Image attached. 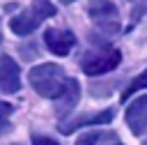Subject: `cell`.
<instances>
[{"label": "cell", "instance_id": "cell-9", "mask_svg": "<svg viewBox=\"0 0 147 145\" xmlns=\"http://www.w3.org/2000/svg\"><path fill=\"white\" fill-rule=\"evenodd\" d=\"M78 99H80V85H78V81L76 78H67L64 90L60 92V97H55V113L57 115H69L76 108Z\"/></svg>", "mask_w": 147, "mask_h": 145}, {"label": "cell", "instance_id": "cell-8", "mask_svg": "<svg viewBox=\"0 0 147 145\" xmlns=\"http://www.w3.org/2000/svg\"><path fill=\"white\" fill-rule=\"evenodd\" d=\"M0 90L5 94H14L21 90V69L9 55L0 58Z\"/></svg>", "mask_w": 147, "mask_h": 145}, {"label": "cell", "instance_id": "cell-12", "mask_svg": "<svg viewBox=\"0 0 147 145\" xmlns=\"http://www.w3.org/2000/svg\"><path fill=\"white\" fill-rule=\"evenodd\" d=\"M32 145H60L57 140H53L51 136H41V133H32Z\"/></svg>", "mask_w": 147, "mask_h": 145}, {"label": "cell", "instance_id": "cell-6", "mask_svg": "<svg viewBox=\"0 0 147 145\" xmlns=\"http://www.w3.org/2000/svg\"><path fill=\"white\" fill-rule=\"evenodd\" d=\"M113 117H115V110H113V108H103V110H96V113H83V115H76V117L67 120V122H60L57 129H60L62 133H71V131H76V129H80V127L108 124V122H113Z\"/></svg>", "mask_w": 147, "mask_h": 145}, {"label": "cell", "instance_id": "cell-5", "mask_svg": "<svg viewBox=\"0 0 147 145\" xmlns=\"http://www.w3.org/2000/svg\"><path fill=\"white\" fill-rule=\"evenodd\" d=\"M44 44L53 55H67L76 46V37H74V32H69L64 28H46L44 30Z\"/></svg>", "mask_w": 147, "mask_h": 145}, {"label": "cell", "instance_id": "cell-10", "mask_svg": "<svg viewBox=\"0 0 147 145\" xmlns=\"http://www.w3.org/2000/svg\"><path fill=\"white\" fill-rule=\"evenodd\" d=\"M145 87H147V69H145L140 76H136V78L126 85V90L122 92V97H119V99H122V101H126V99H131L138 90H145Z\"/></svg>", "mask_w": 147, "mask_h": 145}, {"label": "cell", "instance_id": "cell-3", "mask_svg": "<svg viewBox=\"0 0 147 145\" xmlns=\"http://www.w3.org/2000/svg\"><path fill=\"white\" fill-rule=\"evenodd\" d=\"M122 62V53L117 48H96V51H90L80 58V69L87 74V76H101V74H108L113 71L117 64Z\"/></svg>", "mask_w": 147, "mask_h": 145}, {"label": "cell", "instance_id": "cell-7", "mask_svg": "<svg viewBox=\"0 0 147 145\" xmlns=\"http://www.w3.org/2000/svg\"><path fill=\"white\" fill-rule=\"evenodd\" d=\"M124 120H126L129 129H131L136 136L147 133V94H142V97L133 99V101L126 106Z\"/></svg>", "mask_w": 147, "mask_h": 145}, {"label": "cell", "instance_id": "cell-11", "mask_svg": "<svg viewBox=\"0 0 147 145\" xmlns=\"http://www.w3.org/2000/svg\"><path fill=\"white\" fill-rule=\"evenodd\" d=\"M103 138H110V133H103V131H83L74 145H96Z\"/></svg>", "mask_w": 147, "mask_h": 145}, {"label": "cell", "instance_id": "cell-14", "mask_svg": "<svg viewBox=\"0 0 147 145\" xmlns=\"http://www.w3.org/2000/svg\"><path fill=\"white\" fill-rule=\"evenodd\" d=\"M60 2H62V5H71L74 0H60Z\"/></svg>", "mask_w": 147, "mask_h": 145}, {"label": "cell", "instance_id": "cell-2", "mask_svg": "<svg viewBox=\"0 0 147 145\" xmlns=\"http://www.w3.org/2000/svg\"><path fill=\"white\" fill-rule=\"evenodd\" d=\"M55 12H57V9H55L53 2H48V0H32V7H30V9L16 14V16L9 21V28H11L14 35L25 37V35L34 32L44 18L55 16Z\"/></svg>", "mask_w": 147, "mask_h": 145}, {"label": "cell", "instance_id": "cell-1", "mask_svg": "<svg viewBox=\"0 0 147 145\" xmlns=\"http://www.w3.org/2000/svg\"><path fill=\"white\" fill-rule=\"evenodd\" d=\"M67 74L60 64L55 62H46V64H37L30 69L28 74V81L30 85L34 87L37 94L46 97V99H55L60 97V92L64 90V83H67Z\"/></svg>", "mask_w": 147, "mask_h": 145}, {"label": "cell", "instance_id": "cell-13", "mask_svg": "<svg viewBox=\"0 0 147 145\" xmlns=\"http://www.w3.org/2000/svg\"><path fill=\"white\" fill-rule=\"evenodd\" d=\"M9 129H11V124H9L7 115H0V133H5V131H9Z\"/></svg>", "mask_w": 147, "mask_h": 145}, {"label": "cell", "instance_id": "cell-4", "mask_svg": "<svg viewBox=\"0 0 147 145\" xmlns=\"http://www.w3.org/2000/svg\"><path fill=\"white\" fill-rule=\"evenodd\" d=\"M87 14L90 18L101 25V30L106 32H117L119 23H117V7L110 0H90L87 2Z\"/></svg>", "mask_w": 147, "mask_h": 145}, {"label": "cell", "instance_id": "cell-15", "mask_svg": "<svg viewBox=\"0 0 147 145\" xmlns=\"http://www.w3.org/2000/svg\"><path fill=\"white\" fill-rule=\"evenodd\" d=\"M14 145H21V143H14Z\"/></svg>", "mask_w": 147, "mask_h": 145}]
</instances>
